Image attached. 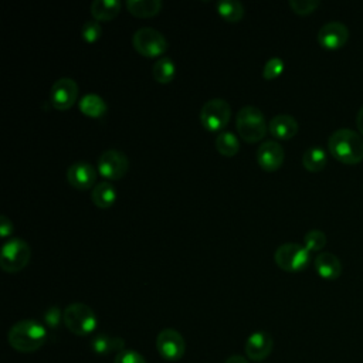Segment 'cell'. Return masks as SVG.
I'll list each match as a JSON object with an SVG mask.
<instances>
[{"instance_id":"obj_1","label":"cell","mask_w":363,"mask_h":363,"mask_svg":"<svg viewBox=\"0 0 363 363\" xmlns=\"http://www.w3.org/2000/svg\"><path fill=\"white\" fill-rule=\"evenodd\" d=\"M7 340L14 350L31 353L38 350L45 343L47 329L37 320L23 319L10 328Z\"/></svg>"},{"instance_id":"obj_2","label":"cell","mask_w":363,"mask_h":363,"mask_svg":"<svg viewBox=\"0 0 363 363\" xmlns=\"http://www.w3.org/2000/svg\"><path fill=\"white\" fill-rule=\"evenodd\" d=\"M330 155L342 163L354 164L363 160V138L353 129L339 128L328 139Z\"/></svg>"},{"instance_id":"obj_3","label":"cell","mask_w":363,"mask_h":363,"mask_svg":"<svg viewBox=\"0 0 363 363\" xmlns=\"http://www.w3.org/2000/svg\"><path fill=\"white\" fill-rule=\"evenodd\" d=\"M235 128L242 140L247 143H255L264 139L268 130V123L261 109L257 106H242L235 118Z\"/></svg>"},{"instance_id":"obj_4","label":"cell","mask_w":363,"mask_h":363,"mask_svg":"<svg viewBox=\"0 0 363 363\" xmlns=\"http://www.w3.org/2000/svg\"><path fill=\"white\" fill-rule=\"evenodd\" d=\"M62 322L71 333L77 336H86L95 330L98 318L94 309L86 303L74 302L64 309Z\"/></svg>"},{"instance_id":"obj_5","label":"cell","mask_w":363,"mask_h":363,"mask_svg":"<svg viewBox=\"0 0 363 363\" xmlns=\"http://www.w3.org/2000/svg\"><path fill=\"white\" fill-rule=\"evenodd\" d=\"M30 258L31 248L27 241L18 237H13L9 238L1 247L0 267L9 274H16L28 265Z\"/></svg>"},{"instance_id":"obj_6","label":"cell","mask_w":363,"mask_h":363,"mask_svg":"<svg viewBox=\"0 0 363 363\" xmlns=\"http://www.w3.org/2000/svg\"><path fill=\"white\" fill-rule=\"evenodd\" d=\"M274 259L286 272H301L309 265L311 251L298 242H285L275 250Z\"/></svg>"},{"instance_id":"obj_7","label":"cell","mask_w":363,"mask_h":363,"mask_svg":"<svg viewBox=\"0 0 363 363\" xmlns=\"http://www.w3.org/2000/svg\"><path fill=\"white\" fill-rule=\"evenodd\" d=\"M132 45L136 52L146 58L160 57L169 48V43L164 35L152 27H142L136 30L132 37Z\"/></svg>"},{"instance_id":"obj_8","label":"cell","mask_w":363,"mask_h":363,"mask_svg":"<svg viewBox=\"0 0 363 363\" xmlns=\"http://www.w3.org/2000/svg\"><path fill=\"white\" fill-rule=\"evenodd\" d=\"M231 118V108L225 99L213 98L200 109V123L208 132L223 130Z\"/></svg>"},{"instance_id":"obj_9","label":"cell","mask_w":363,"mask_h":363,"mask_svg":"<svg viewBox=\"0 0 363 363\" xmlns=\"http://www.w3.org/2000/svg\"><path fill=\"white\" fill-rule=\"evenodd\" d=\"M128 169H129L128 156L116 149H108L102 152L96 163L98 173L108 182L122 179L128 173Z\"/></svg>"},{"instance_id":"obj_10","label":"cell","mask_w":363,"mask_h":363,"mask_svg":"<svg viewBox=\"0 0 363 363\" xmlns=\"http://www.w3.org/2000/svg\"><path fill=\"white\" fill-rule=\"evenodd\" d=\"M156 349L164 360L176 362L184 356L186 342L180 332L172 328H166L162 329L156 336Z\"/></svg>"},{"instance_id":"obj_11","label":"cell","mask_w":363,"mask_h":363,"mask_svg":"<svg viewBox=\"0 0 363 363\" xmlns=\"http://www.w3.org/2000/svg\"><path fill=\"white\" fill-rule=\"evenodd\" d=\"M78 98V85L69 77L58 78L50 89V102L57 111L72 108Z\"/></svg>"},{"instance_id":"obj_12","label":"cell","mask_w":363,"mask_h":363,"mask_svg":"<svg viewBox=\"0 0 363 363\" xmlns=\"http://www.w3.org/2000/svg\"><path fill=\"white\" fill-rule=\"evenodd\" d=\"M96 169L85 160L74 162L65 173L68 184L77 190L94 189V186L96 184Z\"/></svg>"},{"instance_id":"obj_13","label":"cell","mask_w":363,"mask_h":363,"mask_svg":"<svg viewBox=\"0 0 363 363\" xmlns=\"http://www.w3.org/2000/svg\"><path fill=\"white\" fill-rule=\"evenodd\" d=\"M349 38V28L345 23L332 20L325 23L318 31V43L328 50L342 47Z\"/></svg>"},{"instance_id":"obj_14","label":"cell","mask_w":363,"mask_h":363,"mask_svg":"<svg viewBox=\"0 0 363 363\" xmlns=\"http://www.w3.org/2000/svg\"><path fill=\"white\" fill-rule=\"evenodd\" d=\"M285 159L284 147L275 140H265L257 149V162L265 172L278 170Z\"/></svg>"},{"instance_id":"obj_15","label":"cell","mask_w":363,"mask_h":363,"mask_svg":"<svg viewBox=\"0 0 363 363\" xmlns=\"http://www.w3.org/2000/svg\"><path fill=\"white\" fill-rule=\"evenodd\" d=\"M272 347L274 339L265 330L252 332L245 340V354L250 357V360L258 362L268 357V354L272 352Z\"/></svg>"},{"instance_id":"obj_16","label":"cell","mask_w":363,"mask_h":363,"mask_svg":"<svg viewBox=\"0 0 363 363\" xmlns=\"http://www.w3.org/2000/svg\"><path fill=\"white\" fill-rule=\"evenodd\" d=\"M298 121L288 113H278L268 122L269 133L277 139L288 140L298 132Z\"/></svg>"},{"instance_id":"obj_17","label":"cell","mask_w":363,"mask_h":363,"mask_svg":"<svg viewBox=\"0 0 363 363\" xmlns=\"http://www.w3.org/2000/svg\"><path fill=\"white\" fill-rule=\"evenodd\" d=\"M316 272L325 278V279H336L342 274V262L340 259L329 252V251H322L315 257L313 261Z\"/></svg>"},{"instance_id":"obj_18","label":"cell","mask_w":363,"mask_h":363,"mask_svg":"<svg viewBox=\"0 0 363 363\" xmlns=\"http://www.w3.org/2000/svg\"><path fill=\"white\" fill-rule=\"evenodd\" d=\"M91 200L98 208H109L116 201V187L108 182H98L91 190Z\"/></svg>"},{"instance_id":"obj_19","label":"cell","mask_w":363,"mask_h":363,"mask_svg":"<svg viewBox=\"0 0 363 363\" xmlns=\"http://www.w3.org/2000/svg\"><path fill=\"white\" fill-rule=\"evenodd\" d=\"M91 347L98 354H109V353H119L125 350L123 339L118 336H109L108 333H98L91 340Z\"/></svg>"},{"instance_id":"obj_20","label":"cell","mask_w":363,"mask_h":363,"mask_svg":"<svg viewBox=\"0 0 363 363\" xmlns=\"http://www.w3.org/2000/svg\"><path fill=\"white\" fill-rule=\"evenodd\" d=\"M122 9V3L119 0H95L91 3L89 10L96 21H111L113 20Z\"/></svg>"},{"instance_id":"obj_21","label":"cell","mask_w":363,"mask_h":363,"mask_svg":"<svg viewBox=\"0 0 363 363\" xmlns=\"http://www.w3.org/2000/svg\"><path fill=\"white\" fill-rule=\"evenodd\" d=\"M78 106L81 113H84L88 118H101L108 111L105 99L96 94H85L79 99Z\"/></svg>"},{"instance_id":"obj_22","label":"cell","mask_w":363,"mask_h":363,"mask_svg":"<svg viewBox=\"0 0 363 363\" xmlns=\"http://www.w3.org/2000/svg\"><path fill=\"white\" fill-rule=\"evenodd\" d=\"M125 6L132 16L139 18L153 17L162 10L160 0H128Z\"/></svg>"},{"instance_id":"obj_23","label":"cell","mask_w":363,"mask_h":363,"mask_svg":"<svg viewBox=\"0 0 363 363\" xmlns=\"http://www.w3.org/2000/svg\"><path fill=\"white\" fill-rule=\"evenodd\" d=\"M302 164L309 172H320L326 164V152L322 146H309L302 155Z\"/></svg>"},{"instance_id":"obj_24","label":"cell","mask_w":363,"mask_h":363,"mask_svg":"<svg viewBox=\"0 0 363 363\" xmlns=\"http://www.w3.org/2000/svg\"><path fill=\"white\" fill-rule=\"evenodd\" d=\"M153 79L159 84H170L176 75V65L170 57H160L152 68Z\"/></svg>"},{"instance_id":"obj_25","label":"cell","mask_w":363,"mask_h":363,"mask_svg":"<svg viewBox=\"0 0 363 363\" xmlns=\"http://www.w3.org/2000/svg\"><path fill=\"white\" fill-rule=\"evenodd\" d=\"M216 10L228 23H238L244 17V6L237 0H221L216 3Z\"/></svg>"},{"instance_id":"obj_26","label":"cell","mask_w":363,"mask_h":363,"mask_svg":"<svg viewBox=\"0 0 363 363\" xmlns=\"http://www.w3.org/2000/svg\"><path fill=\"white\" fill-rule=\"evenodd\" d=\"M214 146L217 149V152L223 156L227 157H233L238 153L240 150V142L237 139V136L230 132V130H223L216 136L214 140Z\"/></svg>"},{"instance_id":"obj_27","label":"cell","mask_w":363,"mask_h":363,"mask_svg":"<svg viewBox=\"0 0 363 363\" xmlns=\"http://www.w3.org/2000/svg\"><path fill=\"white\" fill-rule=\"evenodd\" d=\"M101 35H102V26L99 21L92 18V20H86L81 26V37L85 43L94 44L101 38Z\"/></svg>"},{"instance_id":"obj_28","label":"cell","mask_w":363,"mask_h":363,"mask_svg":"<svg viewBox=\"0 0 363 363\" xmlns=\"http://www.w3.org/2000/svg\"><path fill=\"white\" fill-rule=\"evenodd\" d=\"M303 245L312 251H320L326 245V235L320 230H309L303 235Z\"/></svg>"},{"instance_id":"obj_29","label":"cell","mask_w":363,"mask_h":363,"mask_svg":"<svg viewBox=\"0 0 363 363\" xmlns=\"http://www.w3.org/2000/svg\"><path fill=\"white\" fill-rule=\"evenodd\" d=\"M284 67H285V64H284V61H282L279 57H271V58L265 62L264 69H262V77H264V79L272 81V79L278 78V77L282 74Z\"/></svg>"},{"instance_id":"obj_30","label":"cell","mask_w":363,"mask_h":363,"mask_svg":"<svg viewBox=\"0 0 363 363\" xmlns=\"http://www.w3.org/2000/svg\"><path fill=\"white\" fill-rule=\"evenodd\" d=\"M319 0H289V7L292 9V11L301 16L313 13L319 7Z\"/></svg>"},{"instance_id":"obj_31","label":"cell","mask_w":363,"mask_h":363,"mask_svg":"<svg viewBox=\"0 0 363 363\" xmlns=\"http://www.w3.org/2000/svg\"><path fill=\"white\" fill-rule=\"evenodd\" d=\"M113 363H146V360L139 352L125 349V350L119 352L118 354H115Z\"/></svg>"},{"instance_id":"obj_32","label":"cell","mask_w":363,"mask_h":363,"mask_svg":"<svg viewBox=\"0 0 363 363\" xmlns=\"http://www.w3.org/2000/svg\"><path fill=\"white\" fill-rule=\"evenodd\" d=\"M62 315L64 312L60 311L58 306H50L45 312H44V322L47 326L50 328H57L60 325V322L62 320Z\"/></svg>"},{"instance_id":"obj_33","label":"cell","mask_w":363,"mask_h":363,"mask_svg":"<svg viewBox=\"0 0 363 363\" xmlns=\"http://www.w3.org/2000/svg\"><path fill=\"white\" fill-rule=\"evenodd\" d=\"M13 233V221L6 216H0V237L7 238Z\"/></svg>"},{"instance_id":"obj_34","label":"cell","mask_w":363,"mask_h":363,"mask_svg":"<svg viewBox=\"0 0 363 363\" xmlns=\"http://www.w3.org/2000/svg\"><path fill=\"white\" fill-rule=\"evenodd\" d=\"M224 363H250L244 356H240V354H233L230 357L225 359Z\"/></svg>"},{"instance_id":"obj_35","label":"cell","mask_w":363,"mask_h":363,"mask_svg":"<svg viewBox=\"0 0 363 363\" xmlns=\"http://www.w3.org/2000/svg\"><path fill=\"white\" fill-rule=\"evenodd\" d=\"M356 125H357L359 132L363 135V105H362L360 109L357 111V115H356Z\"/></svg>"}]
</instances>
